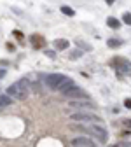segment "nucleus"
<instances>
[{
    "label": "nucleus",
    "instance_id": "obj_1",
    "mask_svg": "<svg viewBox=\"0 0 131 147\" xmlns=\"http://www.w3.org/2000/svg\"><path fill=\"white\" fill-rule=\"evenodd\" d=\"M7 95L14 100H25L28 96V81L21 79V81H16L14 84H11L7 88Z\"/></svg>",
    "mask_w": 131,
    "mask_h": 147
},
{
    "label": "nucleus",
    "instance_id": "obj_2",
    "mask_svg": "<svg viewBox=\"0 0 131 147\" xmlns=\"http://www.w3.org/2000/svg\"><path fill=\"white\" fill-rule=\"evenodd\" d=\"M67 79H68V77H67V76H63V74H49V76H46V77H44L46 86H49L51 89H60V88H61V84H63Z\"/></svg>",
    "mask_w": 131,
    "mask_h": 147
},
{
    "label": "nucleus",
    "instance_id": "obj_3",
    "mask_svg": "<svg viewBox=\"0 0 131 147\" xmlns=\"http://www.w3.org/2000/svg\"><path fill=\"white\" fill-rule=\"evenodd\" d=\"M87 130H89V133L95 137L98 142H107L108 140V131L105 130L101 124H93V126L87 128Z\"/></svg>",
    "mask_w": 131,
    "mask_h": 147
},
{
    "label": "nucleus",
    "instance_id": "obj_4",
    "mask_svg": "<svg viewBox=\"0 0 131 147\" xmlns=\"http://www.w3.org/2000/svg\"><path fill=\"white\" fill-rule=\"evenodd\" d=\"M70 119H72V121H77V123H95V121H100L95 114L82 112V110H77V112L70 114Z\"/></svg>",
    "mask_w": 131,
    "mask_h": 147
},
{
    "label": "nucleus",
    "instance_id": "obj_5",
    "mask_svg": "<svg viewBox=\"0 0 131 147\" xmlns=\"http://www.w3.org/2000/svg\"><path fill=\"white\" fill-rule=\"evenodd\" d=\"M65 96L67 98H70V100H87L89 96H87V93L84 89H81V88H73V89H70V91H67L65 93Z\"/></svg>",
    "mask_w": 131,
    "mask_h": 147
},
{
    "label": "nucleus",
    "instance_id": "obj_6",
    "mask_svg": "<svg viewBox=\"0 0 131 147\" xmlns=\"http://www.w3.org/2000/svg\"><path fill=\"white\" fill-rule=\"evenodd\" d=\"M68 105L72 109H79V110H82V109H96V105L93 103L89 98L87 100H70Z\"/></svg>",
    "mask_w": 131,
    "mask_h": 147
},
{
    "label": "nucleus",
    "instance_id": "obj_7",
    "mask_svg": "<svg viewBox=\"0 0 131 147\" xmlns=\"http://www.w3.org/2000/svg\"><path fill=\"white\" fill-rule=\"evenodd\" d=\"M72 145L73 147H96L95 140L89 138V137H75L72 140Z\"/></svg>",
    "mask_w": 131,
    "mask_h": 147
},
{
    "label": "nucleus",
    "instance_id": "obj_8",
    "mask_svg": "<svg viewBox=\"0 0 131 147\" xmlns=\"http://www.w3.org/2000/svg\"><path fill=\"white\" fill-rule=\"evenodd\" d=\"M116 65L119 67V70H124V74H129V76H131V63L129 61H126L122 58H117L116 60Z\"/></svg>",
    "mask_w": 131,
    "mask_h": 147
},
{
    "label": "nucleus",
    "instance_id": "obj_9",
    "mask_svg": "<svg viewBox=\"0 0 131 147\" xmlns=\"http://www.w3.org/2000/svg\"><path fill=\"white\" fill-rule=\"evenodd\" d=\"M52 44H54V49L63 51V49H67V47H68V44H70V42H68L67 39H56Z\"/></svg>",
    "mask_w": 131,
    "mask_h": 147
},
{
    "label": "nucleus",
    "instance_id": "obj_10",
    "mask_svg": "<svg viewBox=\"0 0 131 147\" xmlns=\"http://www.w3.org/2000/svg\"><path fill=\"white\" fill-rule=\"evenodd\" d=\"M73 88H75V82H73L72 79H67V81H65V82L61 84V88H60L58 91H61V93L65 95L67 91H70V89H73Z\"/></svg>",
    "mask_w": 131,
    "mask_h": 147
},
{
    "label": "nucleus",
    "instance_id": "obj_11",
    "mask_svg": "<svg viewBox=\"0 0 131 147\" xmlns=\"http://www.w3.org/2000/svg\"><path fill=\"white\" fill-rule=\"evenodd\" d=\"M30 40H32V44H33V47H35V49H39V47H42V46H44V39H42V37H39L37 33H33V35L30 37Z\"/></svg>",
    "mask_w": 131,
    "mask_h": 147
},
{
    "label": "nucleus",
    "instance_id": "obj_12",
    "mask_svg": "<svg viewBox=\"0 0 131 147\" xmlns=\"http://www.w3.org/2000/svg\"><path fill=\"white\" fill-rule=\"evenodd\" d=\"M107 25H108L110 28H114V30L121 28V21H119V20H116V18H108V20H107Z\"/></svg>",
    "mask_w": 131,
    "mask_h": 147
},
{
    "label": "nucleus",
    "instance_id": "obj_13",
    "mask_svg": "<svg viewBox=\"0 0 131 147\" xmlns=\"http://www.w3.org/2000/svg\"><path fill=\"white\" fill-rule=\"evenodd\" d=\"M11 96L9 95H0V107H7V105H11Z\"/></svg>",
    "mask_w": 131,
    "mask_h": 147
},
{
    "label": "nucleus",
    "instance_id": "obj_14",
    "mask_svg": "<svg viewBox=\"0 0 131 147\" xmlns=\"http://www.w3.org/2000/svg\"><path fill=\"white\" fill-rule=\"evenodd\" d=\"M107 44H108V47L116 49V47H119V46L122 44V40H119V39H108V40H107Z\"/></svg>",
    "mask_w": 131,
    "mask_h": 147
},
{
    "label": "nucleus",
    "instance_id": "obj_15",
    "mask_svg": "<svg viewBox=\"0 0 131 147\" xmlns=\"http://www.w3.org/2000/svg\"><path fill=\"white\" fill-rule=\"evenodd\" d=\"M61 12L67 14V16H73V14H75V11H73L72 7H68V5H61Z\"/></svg>",
    "mask_w": 131,
    "mask_h": 147
},
{
    "label": "nucleus",
    "instance_id": "obj_16",
    "mask_svg": "<svg viewBox=\"0 0 131 147\" xmlns=\"http://www.w3.org/2000/svg\"><path fill=\"white\" fill-rule=\"evenodd\" d=\"M75 44H77V47H79V49H84V51H91V46H87V44H86V42H82V40H77Z\"/></svg>",
    "mask_w": 131,
    "mask_h": 147
},
{
    "label": "nucleus",
    "instance_id": "obj_17",
    "mask_svg": "<svg viewBox=\"0 0 131 147\" xmlns=\"http://www.w3.org/2000/svg\"><path fill=\"white\" fill-rule=\"evenodd\" d=\"M79 56H82V51H81V49H77V51H72V53H70V60H77Z\"/></svg>",
    "mask_w": 131,
    "mask_h": 147
},
{
    "label": "nucleus",
    "instance_id": "obj_18",
    "mask_svg": "<svg viewBox=\"0 0 131 147\" xmlns=\"http://www.w3.org/2000/svg\"><path fill=\"white\" fill-rule=\"evenodd\" d=\"M122 21L131 26V14H129V12H124V14H122Z\"/></svg>",
    "mask_w": 131,
    "mask_h": 147
},
{
    "label": "nucleus",
    "instance_id": "obj_19",
    "mask_svg": "<svg viewBox=\"0 0 131 147\" xmlns=\"http://www.w3.org/2000/svg\"><path fill=\"white\" fill-rule=\"evenodd\" d=\"M46 56H49V58H56V51H52V49H46Z\"/></svg>",
    "mask_w": 131,
    "mask_h": 147
},
{
    "label": "nucleus",
    "instance_id": "obj_20",
    "mask_svg": "<svg viewBox=\"0 0 131 147\" xmlns=\"http://www.w3.org/2000/svg\"><path fill=\"white\" fill-rule=\"evenodd\" d=\"M122 126H126V128H131V119H122Z\"/></svg>",
    "mask_w": 131,
    "mask_h": 147
},
{
    "label": "nucleus",
    "instance_id": "obj_21",
    "mask_svg": "<svg viewBox=\"0 0 131 147\" xmlns=\"http://www.w3.org/2000/svg\"><path fill=\"white\" fill-rule=\"evenodd\" d=\"M124 103H126V107H129V109H131V100H126Z\"/></svg>",
    "mask_w": 131,
    "mask_h": 147
}]
</instances>
